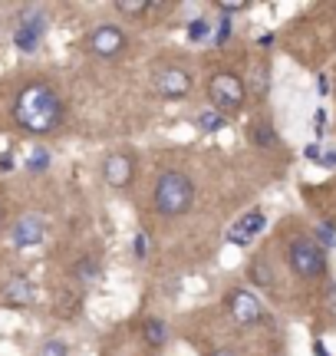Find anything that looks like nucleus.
Masks as SVG:
<instances>
[{"label":"nucleus","mask_w":336,"mask_h":356,"mask_svg":"<svg viewBox=\"0 0 336 356\" xmlns=\"http://www.w3.org/2000/svg\"><path fill=\"white\" fill-rule=\"evenodd\" d=\"M13 119H17V126L24 132L47 136L53 129H60V122H63V99L47 83H30L13 102Z\"/></svg>","instance_id":"f257e3e1"},{"label":"nucleus","mask_w":336,"mask_h":356,"mask_svg":"<svg viewBox=\"0 0 336 356\" xmlns=\"http://www.w3.org/2000/svg\"><path fill=\"white\" fill-rule=\"evenodd\" d=\"M194 202V185L185 172H175V168H165L162 175L156 178V191H152V204H156L158 215L165 218H178L185 215Z\"/></svg>","instance_id":"f03ea898"},{"label":"nucleus","mask_w":336,"mask_h":356,"mask_svg":"<svg viewBox=\"0 0 336 356\" xmlns=\"http://www.w3.org/2000/svg\"><path fill=\"white\" fill-rule=\"evenodd\" d=\"M208 99H211V109L218 113H237L244 106V83L237 73H215L211 83H208Z\"/></svg>","instance_id":"7ed1b4c3"},{"label":"nucleus","mask_w":336,"mask_h":356,"mask_svg":"<svg viewBox=\"0 0 336 356\" xmlns=\"http://www.w3.org/2000/svg\"><path fill=\"white\" fill-rule=\"evenodd\" d=\"M287 261H290V267L297 270L300 277H320L324 274V248L317 241H310V238H297V241L290 244V251H287Z\"/></svg>","instance_id":"20e7f679"},{"label":"nucleus","mask_w":336,"mask_h":356,"mask_svg":"<svg viewBox=\"0 0 336 356\" xmlns=\"http://www.w3.org/2000/svg\"><path fill=\"white\" fill-rule=\"evenodd\" d=\"M228 314H231V320L237 327H251V323L260 320L264 310H260V300L251 291H234L231 297H228Z\"/></svg>","instance_id":"39448f33"},{"label":"nucleus","mask_w":336,"mask_h":356,"mask_svg":"<svg viewBox=\"0 0 336 356\" xmlns=\"http://www.w3.org/2000/svg\"><path fill=\"white\" fill-rule=\"evenodd\" d=\"M90 50L103 60H112L119 53L126 50V33L119 26H96L90 33Z\"/></svg>","instance_id":"423d86ee"},{"label":"nucleus","mask_w":336,"mask_h":356,"mask_svg":"<svg viewBox=\"0 0 336 356\" xmlns=\"http://www.w3.org/2000/svg\"><path fill=\"white\" fill-rule=\"evenodd\" d=\"M43 238H47V225H43L40 215H20L13 221L10 241L17 244V248H37Z\"/></svg>","instance_id":"0eeeda50"},{"label":"nucleus","mask_w":336,"mask_h":356,"mask_svg":"<svg viewBox=\"0 0 336 356\" xmlns=\"http://www.w3.org/2000/svg\"><path fill=\"white\" fill-rule=\"evenodd\" d=\"M156 92L165 96V99H181V96L192 92V76L185 70H178V66H168L156 76Z\"/></svg>","instance_id":"6e6552de"},{"label":"nucleus","mask_w":336,"mask_h":356,"mask_svg":"<svg viewBox=\"0 0 336 356\" xmlns=\"http://www.w3.org/2000/svg\"><path fill=\"white\" fill-rule=\"evenodd\" d=\"M43 30H47V17H43V13H30V17H24V20H20L17 33H13V43H17L24 53H33L40 47Z\"/></svg>","instance_id":"1a4fd4ad"},{"label":"nucleus","mask_w":336,"mask_h":356,"mask_svg":"<svg viewBox=\"0 0 336 356\" xmlns=\"http://www.w3.org/2000/svg\"><path fill=\"white\" fill-rule=\"evenodd\" d=\"M132 175H135L132 155L116 152L103 162V178H106V185H112V188H126V185L132 181Z\"/></svg>","instance_id":"9d476101"},{"label":"nucleus","mask_w":336,"mask_h":356,"mask_svg":"<svg viewBox=\"0 0 336 356\" xmlns=\"http://www.w3.org/2000/svg\"><path fill=\"white\" fill-rule=\"evenodd\" d=\"M264 225H267V218H264V211H247V215L237 218V225L231 228V234H228V241L231 244H251L254 241V234H260L264 231Z\"/></svg>","instance_id":"9b49d317"},{"label":"nucleus","mask_w":336,"mask_h":356,"mask_svg":"<svg viewBox=\"0 0 336 356\" xmlns=\"http://www.w3.org/2000/svg\"><path fill=\"white\" fill-rule=\"evenodd\" d=\"M3 300H7V304L26 307L30 300H33V284H30V280H10L7 291H3Z\"/></svg>","instance_id":"f8f14e48"},{"label":"nucleus","mask_w":336,"mask_h":356,"mask_svg":"<svg viewBox=\"0 0 336 356\" xmlns=\"http://www.w3.org/2000/svg\"><path fill=\"white\" fill-rule=\"evenodd\" d=\"M224 122H228V115L218 113V109H205L198 115V129L201 132H218V129H224Z\"/></svg>","instance_id":"ddd939ff"},{"label":"nucleus","mask_w":336,"mask_h":356,"mask_svg":"<svg viewBox=\"0 0 336 356\" xmlns=\"http://www.w3.org/2000/svg\"><path fill=\"white\" fill-rule=\"evenodd\" d=\"M116 10L126 13V17H139V13L152 10V3L149 0H116Z\"/></svg>","instance_id":"4468645a"},{"label":"nucleus","mask_w":336,"mask_h":356,"mask_svg":"<svg viewBox=\"0 0 336 356\" xmlns=\"http://www.w3.org/2000/svg\"><path fill=\"white\" fill-rule=\"evenodd\" d=\"M145 340L152 346H158L162 340H165V327L158 323V320H145Z\"/></svg>","instance_id":"2eb2a0df"},{"label":"nucleus","mask_w":336,"mask_h":356,"mask_svg":"<svg viewBox=\"0 0 336 356\" xmlns=\"http://www.w3.org/2000/svg\"><path fill=\"white\" fill-rule=\"evenodd\" d=\"M47 165H50V152H47V149H33V152H30L26 168H30V172H43Z\"/></svg>","instance_id":"dca6fc26"},{"label":"nucleus","mask_w":336,"mask_h":356,"mask_svg":"<svg viewBox=\"0 0 336 356\" xmlns=\"http://www.w3.org/2000/svg\"><path fill=\"white\" fill-rule=\"evenodd\" d=\"M188 37H192V40H205V37H211V24H208L205 17L192 20V26H188Z\"/></svg>","instance_id":"f3484780"},{"label":"nucleus","mask_w":336,"mask_h":356,"mask_svg":"<svg viewBox=\"0 0 336 356\" xmlns=\"http://www.w3.org/2000/svg\"><path fill=\"white\" fill-rule=\"evenodd\" d=\"M40 356H66V343L63 340H47L43 350H40Z\"/></svg>","instance_id":"a211bd4d"},{"label":"nucleus","mask_w":336,"mask_h":356,"mask_svg":"<svg viewBox=\"0 0 336 356\" xmlns=\"http://www.w3.org/2000/svg\"><path fill=\"white\" fill-rule=\"evenodd\" d=\"M317 234H320V244H324V248H333V244H336L333 225H320V228H317Z\"/></svg>","instance_id":"6ab92c4d"},{"label":"nucleus","mask_w":336,"mask_h":356,"mask_svg":"<svg viewBox=\"0 0 336 356\" xmlns=\"http://www.w3.org/2000/svg\"><path fill=\"white\" fill-rule=\"evenodd\" d=\"M247 3L244 0H218V10L221 13H237V10H244Z\"/></svg>","instance_id":"aec40b11"},{"label":"nucleus","mask_w":336,"mask_h":356,"mask_svg":"<svg viewBox=\"0 0 336 356\" xmlns=\"http://www.w3.org/2000/svg\"><path fill=\"white\" fill-rule=\"evenodd\" d=\"M254 142H260V145H274L271 126H258V132H254Z\"/></svg>","instance_id":"412c9836"},{"label":"nucleus","mask_w":336,"mask_h":356,"mask_svg":"<svg viewBox=\"0 0 336 356\" xmlns=\"http://www.w3.org/2000/svg\"><path fill=\"white\" fill-rule=\"evenodd\" d=\"M228 33H231V20H221L218 33H215V43H224V40H228Z\"/></svg>","instance_id":"4be33fe9"},{"label":"nucleus","mask_w":336,"mask_h":356,"mask_svg":"<svg viewBox=\"0 0 336 356\" xmlns=\"http://www.w3.org/2000/svg\"><path fill=\"white\" fill-rule=\"evenodd\" d=\"M254 277L264 280V284H271V274H267V264H264V261H258V264H254Z\"/></svg>","instance_id":"5701e85b"},{"label":"nucleus","mask_w":336,"mask_h":356,"mask_svg":"<svg viewBox=\"0 0 336 356\" xmlns=\"http://www.w3.org/2000/svg\"><path fill=\"white\" fill-rule=\"evenodd\" d=\"M317 162H320V165H326V168H336V152H324Z\"/></svg>","instance_id":"b1692460"},{"label":"nucleus","mask_w":336,"mask_h":356,"mask_svg":"<svg viewBox=\"0 0 336 356\" xmlns=\"http://www.w3.org/2000/svg\"><path fill=\"white\" fill-rule=\"evenodd\" d=\"M307 159H313V162H317V159H320V149H317V145H310V149H307Z\"/></svg>","instance_id":"393cba45"},{"label":"nucleus","mask_w":336,"mask_h":356,"mask_svg":"<svg viewBox=\"0 0 336 356\" xmlns=\"http://www.w3.org/2000/svg\"><path fill=\"white\" fill-rule=\"evenodd\" d=\"M211 356H237V353H234V350H215Z\"/></svg>","instance_id":"a878e982"}]
</instances>
